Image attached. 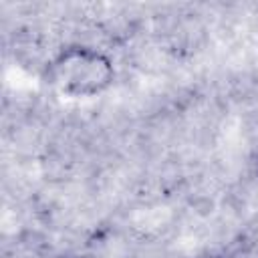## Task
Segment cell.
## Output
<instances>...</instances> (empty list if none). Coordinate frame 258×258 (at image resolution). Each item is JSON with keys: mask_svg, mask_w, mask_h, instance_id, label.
<instances>
[{"mask_svg": "<svg viewBox=\"0 0 258 258\" xmlns=\"http://www.w3.org/2000/svg\"><path fill=\"white\" fill-rule=\"evenodd\" d=\"M54 75L62 91L73 95H93L109 85L113 69L101 52L73 48L56 58Z\"/></svg>", "mask_w": 258, "mask_h": 258, "instance_id": "cell-1", "label": "cell"}, {"mask_svg": "<svg viewBox=\"0 0 258 258\" xmlns=\"http://www.w3.org/2000/svg\"><path fill=\"white\" fill-rule=\"evenodd\" d=\"M200 258H218V256H200Z\"/></svg>", "mask_w": 258, "mask_h": 258, "instance_id": "cell-2", "label": "cell"}]
</instances>
